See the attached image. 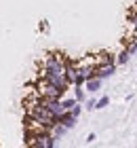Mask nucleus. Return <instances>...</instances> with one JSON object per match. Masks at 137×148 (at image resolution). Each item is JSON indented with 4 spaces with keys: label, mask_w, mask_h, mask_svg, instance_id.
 <instances>
[{
    "label": "nucleus",
    "mask_w": 137,
    "mask_h": 148,
    "mask_svg": "<svg viewBox=\"0 0 137 148\" xmlns=\"http://www.w3.org/2000/svg\"><path fill=\"white\" fill-rule=\"evenodd\" d=\"M116 66H118V64H106V66H95V76H97V78H101V80H104V78H110V76H112V74L116 72Z\"/></svg>",
    "instance_id": "nucleus-1"
},
{
    "label": "nucleus",
    "mask_w": 137,
    "mask_h": 148,
    "mask_svg": "<svg viewBox=\"0 0 137 148\" xmlns=\"http://www.w3.org/2000/svg\"><path fill=\"white\" fill-rule=\"evenodd\" d=\"M59 123H61V125H65L67 129H74V125L78 123V116H76V114H74L72 110H65V112L59 116Z\"/></svg>",
    "instance_id": "nucleus-2"
},
{
    "label": "nucleus",
    "mask_w": 137,
    "mask_h": 148,
    "mask_svg": "<svg viewBox=\"0 0 137 148\" xmlns=\"http://www.w3.org/2000/svg\"><path fill=\"white\" fill-rule=\"evenodd\" d=\"M95 59H97V66H106V64H116V55L110 51H99L97 55H95Z\"/></svg>",
    "instance_id": "nucleus-3"
},
{
    "label": "nucleus",
    "mask_w": 137,
    "mask_h": 148,
    "mask_svg": "<svg viewBox=\"0 0 137 148\" xmlns=\"http://www.w3.org/2000/svg\"><path fill=\"white\" fill-rule=\"evenodd\" d=\"M101 83H104V80L101 78H89L87 83H85V89H87V93H97L99 89H101Z\"/></svg>",
    "instance_id": "nucleus-4"
},
{
    "label": "nucleus",
    "mask_w": 137,
    "mask_h": 148,
    "mask_svg": "<svg viewBox=\"0 0 137 148\" xmlns=\"http://www.w3.org/2000/svg\"><path fill=\"white\" fill-rule=\"evenodd\" d=\"M129 59H131V53H129V49H122L118 55H116V64H118V66H125V64H129Z\"/></svg>",
    "instance_id": "nucleus-5"
},
{
    "label": "nucleus",
    "mask_w": 137,
    "mask_h": 148,
    "mask_svg": "<svg viewBox=\"0 0 137 148\" xmlns=\"http://www.w3.org/2000/svg\"><path fill=\"white\" fill-rule=\"evenodd\" d=\"M67 131H70V129H67L65 125H61V123H57V125L53 127V131H51V133H53V136H57V138H63V136H65Z\"/></svg>",
    "instance_id": "nucleus-6"
},
{
    "label": "nucleus",
    "mask_w": 137,
    "mask_h": 148,
    "mask_svg": "<svg viewBox=\"0 0 137 148\" xmlns=\"http://www.w3.org/2000/svg\"><path fill=\"white\" fill-rule=\"evenodd\" d=\"M74 93H76L78 102H82V104L87 102V89H82V87H74Z\"/></svg>",
    "instance_id": "nucleus-7"
},
{
    "label": "nucleus",
    "mask_w": 137,
    "mask_h": 148,
    "mask_svg": "<svg viewBox=\"0 0 137 148\" xmlns=\"http://www.w3.org/2000/svg\"><path fill=\"white\" fill-rule=\"evenodd\" d=\"M61 104H63V108H65V110H72L74 106L78 104V99H76V97H70V99H63V97H61Z\"/></svg>",
    "instance_id": "nucleus-8"
},
{
    "label": "nucleus",
    "mask_w": 137,
    "mask_h": 148,
    "mask_svg": "<svg viewBox=\"0 0 137 148\" xmlns=\"http://www.w3.org/2000/svg\"><path fill=\"white\" fill-rule=\"evenodd\" d=\"M129 23H131V28H133V32H135V30H137V9L129 11Z\"/></svg>",
    "instance_id": "nucleus-9"
},
{
    "label": "nucleus",
    "mask_w": 137,
    "mask_h": 148,
    "mask_svg": "<svg viewBox=\"0 0 137 148\" xmlns=\"http://www.w3.org/2000/svg\"><path fill=\"white\" fill-rule=\"evenodd\" d=\"M108 104H110V97H108V95L99 97V99H97V108H95V110H104V108H106Z\"/></svg>",
    "instance_id": "nucleus-10"
},
{
    "label": "nucleus",
    "mask_w": 137,
    "mask_h": 148,
    "mask_svg": "<svg viewBox=\"0 0 137 148\" xmlns=\"http://www.w3.org/2000/svg\"><path fill=\"white\" fill-rule=\"evenodd\" d=\"M85 108H87V110H95V108H97V99H95V97L87 99V102H85Z\"/></svg>",
    "instance_id": "nucleus-11"
},
{
    "label": "nucleus",
    "mask_w": 137,
    "mask_h": 148,
    "mask_svg": "<svg viewBox=\"0 0 137 148\" xmlns=\"http://www.w3.org/2000/svg\"><path fill=\"white\" fill-rule=\"evenodd\" d=\"M127 49H129L131 55H135V53H137V42H135V40H129V42H127Z\"/></svg>",
    "instance_id": "nucleus-12"
},
{
    "label": "nucleus",
    "mask_w": 137,
    "mask_h": 148,
    "mask_svg": "<svg viewBox=\"0 0 137 148\" xmlns=\"http://www.w3.org/2000/svg\"><path fill=\"white\" fill-rule=\"evenodd\" d=\"M95 140H97V136H95V133H89V136H87V140H85V142H87V144H93V142H95Z\"/></svg>",
    "instance_id": "nucleus-13"
},
{
    "label": "nucleus",
    "mask_w": 137,
    "mask_h": 148,
    "mask_svg": "<svg viewBox=\"0 0 137 148\" xmlns=\"http://www.w3.org/2000/svg\"><path fill=\"white\" fill-rule=\"evenodd\" d=\"M38 28H40V32H49V23H46V21H40Z\"/></svg>",
    "instance_id": "nucleus-14"
},
{
    "label": "nucleus",
    "mask_w": 137,
    "mask_h": 148,
    "mask_svg": "<svg viewBox=\"0 0 137 148\" xmlns=\"http://www.w3.org/2000/svg\"><path fill=\"white\" fill-rule=\"evenodd\" d=\"M131 40H135V42H137V30L133 32V38H131Z\"/></svg>",
    "instance_id": "nucleus-15"
}]
</instances>
